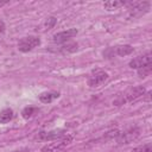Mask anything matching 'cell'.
Masks as SVG:
<instances>
[{"mask_svg":"<svg viewBox=\"0 0 152 152\" xmlns=\"http://www.w3.org/2000/svg\"><path fill=\"white\" fill-rule=\"evenodd\" d=\"M72 135H64L59 139H56L53 142H50L42 147V152H61L72 141Z\"/></svg>","mask_w":152,"mask_h":152,"instance_id":"1","label":"cell"},{"mask_svg":"<svg viewBox=\"0 0 152 152\" xmlns=\"http://www.w3.org/2000/svg\"><path fill=\"white\" fill-rule=\"evenodd\" d=\"M109 78V75L107 71L104 70H101V69H97V70H94L90 76L88 77V86L90 88H97L100 86H102L104 82H107Z\"/></svg>","mask_w":152,"mask_h":152,"instance_id":"2","label":"cell"},{"mask_svg":"<svg viewBox=\"0 0 152 152\" xmlns=\"http://www.w3.org/2000/svg\"><path fill=\"white\" fill-rule=\"evenodd\" d=\"M144 94H145V88L142 86H138V87H134V88L129 89L128 91H126L120 100L115 101V103L122 104V103H127V102H133V101L138 100L139 97L144 96Z\"/></svg>","mask_w":152,"mask_h":152,"instance_id":"3","label":"cell"},{"mask_svg":"<svg viewBox=\"0 0 152 152\" xmlns=\"http://www.w3.org/2000/svg\"><path fill=\"white\" fill-rule=\"evenodd\" d=\"M131 8H129V17L132 18H138L144 14H146L150 11L151 4L148 1H135V2H129Z\"/></svg>","mask_w":152,"mask_h":152,"instance_id":"4","label":"cell"},{"mask_svg":"<svg viewBox=\"0 0 152 152\" xmlns=\"http://www.w3.org/2000/svg\"><path fill=\"white\" fill-rule=\"evenodd\" d=\"M40 44V39L36 36H28L25 37L23 39L19 40L18 43V49L21 52H28L31 50H33L34 48H37Z\"/></svg>","mask_w":152,"mask_h":152,"instance_id":"5","label":"cell"},{"mask_svg":"<svg viewBox=\"0 0 152 152\" xmlns=\"http://www.w3.org/2000/svg\"><path fill=\"white\" fill-rule=\"evenodd\" d=\"M139 128L137 127H132V128H128L124 132H120L116 134V141L119 144H128L133 140H135L138 137H139Z\"/></svg>","mask_w":152,"mask_h":152,"instance_id":"6","label":"cell"},{"mask_svg":"<svg viewBox=\"0 0 152 152\" xmlns=\"http://www.w3.org/2000/svg\"><path fill=\"white\" fill-rule=\"evenodd\" d=\"M151 62H152L151 52H146V53H144V55H141V56H138V57L133 58V59L129 62V66H131L132 69L139 70V69H141V68H145V66L152 64Z\"/></svg>","mask_w":152,"mask_h":152,"instance_id":"7","label":"cell"},{"mask_svg":"<svg viewBox=\"0 0 152 152\" xmlns=\"http://www.w3.org/2000/svg\"><path fill=\"white\" fill-rule=\"evenodd\" d=\"M77 30L76 28H69V30H65V31H62V32H58V33H56L55 36H53V38H52V40H53V43H64V42H66L68 39H70V38H72V37H75L76 34H77Z\"/></svg>","mask_w":152,"mask_h":152,"instance_id":"8","label":"cell"},{"mask_svg":"<svg viewBox=\"0 0 152 152\" xmlns=\"http://www.w3.org/2000/svg\"><path fill=\"white\" fill-rule=\"evenodd\" d=\"M38 137L42 140H56V139L64 137V129L58 128V129H52L49 132H40Z\"/></svg>","mask_w":152,"mask_h":152,"instance_id":"9","label":"cell"},{"mask_svg":"<svg viewBox=\"0 0 152 152\" xmlns=\"http://www.w3.org/2000/svg\"><path fill=\"white\" fill-rule=\"evenodd\" d=\"M108 52H112V55H118V56H127L133 52V48L131 45H119L115 49L108 50ZM112 55L109 57H112Z\"/></svg>","mask_w":152,"mask_h":152,"instance_id":"10","label":"cell"},{"mask_svg":"<svg viewBox=\"0 0 152 152\" xmlns=\"http://www.w3.org/2000/svg\"><path fill=\"white\" fill-rule=\"evenodd\" d=\"M58 97H59L58 91H45V93H42L39 95V100L43 103H50V102H52L53 100H56Z\"/></svg>","mask_w":152,"mask_h":152,"instance_id":"11","label":"cell"},{"mask_svg":"<svg viewBox=\"0 0 152 152\" xmlns=\"http://www.w3.org/2000/svg\"><path fill=\"white\" fill-rule=\"evenodd\" d=\"M128 2L126 1H116V0H110V1H106L103 4V7L107 10V11H114V10H118L119 7L124 6V5H127Z\"/></svg>","mask_w":152,"mask_h":152,"instance_id":"12","label":"cell"},{"mask_svg":"<svg viewBox=\"0 0 152 152\" xmlns=\"http://www.w3.org/2000/svg\"><path fill=\"white\" fill-rule=\"evenodd\" d=\"M13 119V110L11 108H5L0 112V124H6Z\"/></svg>","mask_w":152,"mask_h":152,"instance_id":"13","label":"cell"},{"mask_svg":"<svg viewBox=\"0 0 152 152\" xmlns=\"http://www.w3.org/2000/svg\"><path fill=\"white\" fill-rule=\"evenodd\" d=\"M132 152H152V145H151V142H146L141 146L133 148Z\"/></svg>","mask_w":152,"mask_h":152,"instance_id":"14","label":"cell"},{"mask_svg":"<svg viewBox=\"0 0 152 152\" xmlns=\"http://www.w3.org/2000/svg\"><path fill=\"white\" fill-rule=\"evenodd\" d=\"M59 50H61L62 52H72V51H76V50H77V44H76V43H70V44L63 45Z\"/></svg>","mask_w":152,"mask_h":152,"instance_id":"15","label":"cell"},{"mask_svg":"<svg viewBox=\"0 0 152 152\" xmlns=\"http://www.w3.org/2000/svg\"><path fill=\"white\" fill-rule=\"evenodd\" d=\"M36 108H33V107H26V108H24L23 109V112H21V114H23V118L24 119H28V118H31L34 113H36Z\"/></svg>","mask_w":152,"mask_h":152,"instance_id":"16","label":"cell"},{"mask_svg":"<svg viewBox=\"0 0 152 152\" xmlns=\"http://www.w3.org/2000/svg\"><path fill=\"white\" fill-rule=\"evenodd\" d=\"M151 70H152V64H150V65H147V66H145V68L139 69V70H138V74H139L140 77H146V76L151 72Z\"/></svg>","mask_w":152,"mask_h":152,"instance_id":"17","label":"cell"},{"mask_svg":"<svg viewBox=\"0 0 152 152\" xmlns=\"http://www.w3.org/2000/svg\"><path fill=\"white\" fill-rule=\"evenodd\" d=\"M55 23H56V18H53V17H50V18H48V20H46L45 25L48 26V28H51V27L55 25Z\"/></svg>","mask_w":152,"mask_h":152,"instance_id":"18","label":"cell"},{"mask_svg":"<svg viewBox=\"0 0 152 152\" xmlns=\"http://www.w3.org/2000/svg\"><path fill=\"white\" fill-rule=\"evenodd\" d=\"M15 152H27V150H20V151H15Z\"/></svg>","mask_w":152,"mask_h":152,"instance_id":"19","label":"cell"}]
</instances>
